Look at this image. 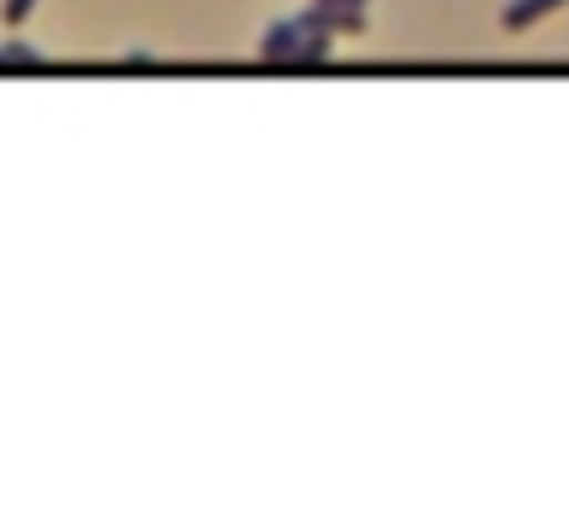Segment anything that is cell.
<instances>
[{
  "label": "cell",
  "mask_w": 569,
  "mask_h": 528,
  "mask_svg": "<svg viewBox=\"0 0 569 528\" xmlns=\"http://www.w3.org/2000/svg\"><path fill=\"white\" fill-rule=\"evenodd\" d=\"M299 30H364V7H335V0H312L294 18Z\"/></svg>",
  "instance_id": "6da1fadb"
},
{
  "label": "cell",
  "mask_w": 569,
  "mask_h": 528,
  "mask_svg": "<svg viewBox=\"0 0 569 528\" xmlns=\"http://www.w3.org/2000/svg\"><path fill=\"white\" fill-rule=\"evenodd\" d=\"M294 48H299V24H294V18H282V24H271V30H264L258 59H264V65H288V59H294Z\"/></svg>",
  "instance_id": "7a4b0ae2"
},
{
  "label": "cell",
  "mask_w": 569,
  "mask_h": 528,
  "mask_svg": "<svg viewBox=\"0 0 569 528\" xmlns=\"http://www.w3.org/2000/svg\"><path fill=\"white\" fill-rule=\"evenodd\" d=\"M323 59H329V30H299V48L282 71H317Z\"/></svg>",
  "instance_id": "3957f363"
},
{
  "label": "cell",
  "mask_w": 569,
  "mask_h": 528,
  "mask_svg": "<svg viewBox=\"0 0 569 528\" xmlns=\"http://www.w3.org/2000/svg\"><path fill=\"white\" fill-rule=\"evenodd\" d=\"M563 0H511L505 7V30H522V24H535V18H546V12H558Z\"/></svg>",
  "instance_id": "277c9868"
},
{
  "label": "cell",
  "mask_w": 569,
  "mask_h": 528,
  "mask_svg": "<svg viewBox=\"0 0 569 528\" xmlns=\"http://www.w3.org/2000/svg\"><path fill=\"white\" fill-rule=\"evenodd\" d=\"M0 71H42V53L35 48H0Z\"/></svg>",
  "instance_id": "5b68a950"
},
{
  "label": "cell",
  "mask_w": 569,
  "mask_h": 528,
  "mask_svg": "<svg viewBox=\"0 0 569 528\" xmlns=\"http://www.w3.org/2000/svg\"><path fill=\"white\" fill-rule=\"evenodd\" d=\"M30 12H35V0H7V12H0V18H7V24L18 30V24H24Z\"/></svg>",
  "instance_id": "8992f818"
},
{
  "label": "cell",
  "mask_w": 569,
  "mask_h": 528,
  "mask_svg": "<svg viewBox=\"0 0 569 528\" xmlns=\"http://www.w3.org/2000/svg\"><path fill=\"white\" fill-rule=\"evenodd\" d=\"M335 7H364V0H335Z\"/></svg>",
  "instance_id": "52a82bcc"
}]
</instances>
